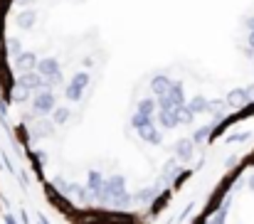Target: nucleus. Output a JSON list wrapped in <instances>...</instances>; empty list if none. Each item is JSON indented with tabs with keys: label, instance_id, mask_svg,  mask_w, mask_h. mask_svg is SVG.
<instances>
[{
	"label": "nucleus",
	"instance_id": "5",
	"mask_svg": "<svg viewBox=\"0 0 254 224\" xmlns=\"http://www.w3.org/2000/svg\"><path fill=\"white\" fill-rule=\"evenodd\" d=\"M86 84H89V74H86V72L74 74L72 84L67 86V99H69V101H79V99H82V91L86 89Z\"/></svg>",
	"mask_w": 254,
	"mask_h": 224
},
{
	"label": "nucleus",
	"instance_id": "6",
	"mask_svg": "<svg viewBox=\"0 0 254 224\" xmlns=\"http://www.w3.org/2000/svg\"><path fill=\"white\" fill-rule=\"evenodd\" d=\"M101 185H104V175H101L99 170H91V172H89V177H86V187L84 190L91 195V197H96V200H99V197H101Z\"/></svg>",
	"mask_w": 254,
	"mask_h": 224
},
{
	"label": "nucleus",
	"instance_id": "16",
	"mask_svg": "<svg viewBox=\"0 0 254 224\" xmlns=\"http://www.w3.org/2000/svg\"><path fill=\"white\" fill-rule=\"evenodd\" d=\"M35 20H37L35 10H25V12H20V15H17V25H20L22 30H30V27L35 25Z\"/></svg>",
	"mask_w": 254,
	"mask_h": 224
},
{
	"label": "nucleus",
	"instance_id": "22",
	"mask_svg": "<svg viewBox=\"0 0 254 224\" xmlns=\"http://www.w3.org/2000/svg\"><path fill=\"white\" fill-rule=\"evenodd\" d=\"M52 131H55L52 121H40L37 123V136H52Z\"/></svg>",
	"mask_w": 254,
	"mask_h": 224
},
{
	"label": "nucleus",
	"instance_id": "4",
	"mask_svg": "<svg viewBox=\"0 0 254 224\" xmlns=\"http://www.w3.org/2000/svg\"><path fill=\"white\" fill-rule=\"evenodd\" d=\"M22 89H27L30 94H37V91H42L45 89V79H42V74L40 72H22L20 74V81H17Z\"/></svg>",
	"mask_w": 254,
	"mask_h": 224
},
{
	"label": "nucleus",
	"instance_id": "2",
	"mask_svg": "<svg viewBox=\"0 0 254 224\" xmlns=\"http://www.w3.org/2000/svg\"><path fill=\"white\" fill-rule=\"evenodd\" d=\"M121 192H126V180H124L121 175H111V177L104 180V185H101V197H99V200L111 202V200H114L116 195H121Z\"/></svg>",
	"mask_w": 254,
	"mask_h": 224
},
{
	"label": "nucleus",
	"instance_id": "25",
	"mask_svg": "<svg viewBox=\"0 0 254 224\" xmlns=\"http://www.w3.org/2000/svg\"><path fill=\"white\" fill-rule=\"evenodd\" d=\"M7 50H10V52L17 57V55L22 52V47H20V40H10V42H7Z\"/></svg>",
	"mask_w": 254,
	"mask_h": 224
},
{
	"label": "nucleus",
	"instance_id": "9",
	"mask_svg": "<svg viewBox=\"0 0 254 224\" xmlns=\"http://www.w3.org/2000/svg\"><path fill=\"white\" fill-rule=\"evenodd\" d=\"M35 67H37V57L32 52H20L15 57V69L17 72H32Z\"/></svg>",
	"mask_w": 254,
	"mask_h": 224
},
{
	"label": "nucleus",
	"instance_id": "24",
	"mask_svg": "<svg viewBox=\"0 0 254 224\" xmlns=\"http://www.w3.org/2000/svg\"><path fill=\"white\" fill-rule=\"evenodd\" d=\"M247 138H250V131H242V133L227 136V143H242V141H247Z\"/></svg>",
	"mask_w": 254,
	"mask_h": 224
},
{
	"label": "nucleus",
	"instance_id": "17",
	"mask_svg": "<svg viewBox=\"0 0 254 224\" xmlns=\"http://www.w3.org/2000/svg\"><path fill=\"white\" fill-rule=\"evenodd\" d=\"M212 131H215V123H207V126L197 128V131H195V136H192V143H205V141L212 136Z\"/></svg>",
	"mask_w": 254,
	"mask_h": 224
},
{
	"label": "nucleus",
	"instance_id": "26",
	"mask_svg": "<svg viewBox=\"0 0 254 224\" xmlns=\"http://www.w3.org/2000/svg\"><path fill=\"white\" fill-rule=\"evenodd\" d=\"M245 91H247V96H250V101H254V84H252V86H250V89H245Z\"/></svg>",
	"mask_w": 254,
	"mask_h": 224
},
{
	"label": "nucleus",
	"instance_id": "8",
	"mask_svg": "<svg viewBox=\"0 0 254 224\" xmlns=\"http://www.w3.org/2000/svg\"><path fill=\"white\" fill-rule=\"evenodd\" d=\"M158 123H161V128H175V126H180L178 123V109H158Z\"/></svg>",
	"mask_w": 254,
	"mask_h": 224
},
{
	"label": "nucleus",
	"instance_id": "21",
	"mask_svg": "<svg viewBox=\"0 0 254 224\" xmlns=\"http://www.w3.org/2000/svg\"><path fill=\"white\" fill-rule=\"evenodd\" d=\"M52 111H55L52 121H55L57 126H62V123H67V121H69V109H62V106H60V109H52Z\"/></svg>",
	"mask_w": 254,
	"mask_h": 224
},
{
	"label": "nucleus",
	"instance_id": "1",
	"mask_svg": "<svg viewBox=\"0 0 254 224\" xmlns=\"http://www.w3.org/2000/svg\"><path fill=\"white\" fill-rule=\"evenodd\" d=\"M158 109H180L185 106V91H183V84L180 81H170L168 91L163 96H158Z\"/></svg>",
	"mask_w": 254,
	"mask_h": 224
},
{
	"label": "nucleus",
	"instance_id": "28",
	"mask_svg": "<svg viewBox=\"0 0 254 224\" xmlns=\"http://www.w3.org/2000/svg\"><path fill=\"white\" fill-rule=\"evenodd\" d=\"M5 224H17V222H15V217H5Z\"/></svg>",
	"mask_w": 254,
	"mask_h": 224
},
{
	"label": "nucleus",
	"instance_id": "23",
	"mask_svg": "<svg viewBox=\"0 0 254 224\" xmlns=\"http://www.w3.org/2000/svg\"><path fill=\"white\" fill-rule=\"evenodd\" d=\"M27 96H30V91H27V89H22L20 84H15V89H12V99H15V101H25Z\"/></svg>",
	"mask_w": 254,
	"mask_h": 224
},
{
	"label": "nucleus",
	"instance_id": "20",
	"mask_svg": "<svg viewBox=\"0 0 254 224\" xmlns=\"http://www.w3.org/2000/svg\"><path fill=\"white\" fill-rule=\"evenodd\" d=\"M227 212H230V202H225V205H222V207H220V210H217V212L212 215V220H210L207 224H225V217H227Z\"/></svg>",
	"mask_w": 254,
	"mask_h": 224
},
{
	"label": "nucleus",
	"instance_id": "13",
	"mask_svg": "<svg viewBox=\"0 0 254 224\" xmlns=\"http://www.w3.org/2000/svg\"><path fill=\"white\" fill-rule=\"evenodd\" d=\"M247 101H250V96H247L245 89H232V91L227 94V101H225V104H230V106H245Z\"/></svg>",
	"mask_w": 254,
	"mask_h": 224
},
{
	"label": "nucleus",
	"instance_id": "12",
	"mask_svg": "<svg viewBox=\"0 0 254 224\" xmlns=\"http://www.w3.org/2000/svg\"><path fill=\"white\" fill-rule=\"evenodd\" d=\"M156 197H158V185H153V187H143V190H138V192L133 195V200H138L141 205H151Z\"/></svg>",
	"mask_w": 254,
	"mask_h": 224
},
{
	"label": "nucleus",
	"instance_id": "11",
	"mask_svg": "<svg viewBox=\"0 0 254 224\" xmlns=\"http://www.w3.org/2000/svg\"><path fill=\"white\" fill-rule=\"evenodd\" d=\"M168 86H170L168 76L158 74V76H153V79H151V94H153V96H163V94L168 91Z\"/></svg>",
	"mask_w": 254,
	"mask_h": 224
},
{
	"label": "nucleus",
	"instance_id": "15",
	"mask_svg": "<svg viewBox=\"0 0 254 224\" xmlns=\"http://www.w3.org/2000/svg\"><path fill=\"white\" fill-rule=\"evenodd\" d=\"M156 111H158V104H156L153 99H141V101H138L136 113H143V116H156Z\"/></svg>",
	"mask_w": 254,
	"mask_h": 224
},
{
	"label": "nucleus",
	"instance_id": "31",
	"mask_svg": "<svg viewBox=\"0 0 254 224\" xmlns=\"http://www.w3.org/2000/svg\"><path fill=\"white\" fill-rule=\"evenodd\" d=\"M250 40H252V47H254V32H252V37H250Z\"/></svg>",
	"mask_w": 254,
	"mask_h": 224
},
{
	"label": "nucleus",
	"instance_id": "10",
	"mask_svg": "<svg viewBox=\"0 0 254 224\" xmlns=\"http://www.w3.org/2000/svg\"><path fill=\"white\" fill-rule=\"evenodd\" d=\"M173 153H175L180 160H190V158H192V141H190V138H180V141L173 146Z\"/></svg>",
	"mask_w": 254,
	"mask_h": 224
},
{
	"label": "nucleus",
	"instance_id": "29",
	"mask_svg": "<svg viewBox=\"0 0 254 224\" xmlns=\"http://www.w3.org/2000/svg\"><path fill=\"white\" fill-rule=\"evenodd\" d=\"M250 190H252V192H254V175H252V177H250Z\"/></svg>",
	"mask_w": 254,
	"mask_h": 224
},
{
	"label": "nucleus",
	"instance_id": "18",
	"mask_svg": "<svg viewBox=\"0 0 254 224\" xmlns=\"http://www.w3.org/2000/svg\"><path fill=\"white\" fill-rule=\"evenodd\" d=\"M131 200H133V197H131L128 192H121V195H116V197L111 200V207H114V210H128V207H131Z\"/></svg>",
	"mask_w": 254,
	"mask_h": 224
},
{
	"label": "nucleus",
	"instance_id": "7",
	"mask_svg": "<svg viewBox=\"0 0 254 224\" xmlns=\"http://www.w3.org/2000/svg\"><path fill=\"white\" fill-rule=\"evenodd\" d=\"M138 136H141L146 143H153V146H161V141H163V136H161V131L156 128L153 121L146 123V126H141V128H138Z\"/></svg>",
	"mask_w": 254,
	"mask_h": 224
},
{
	"label": "nucleus",
	"instance_id": "3",
	"mask_svg": "<svg viewBox=\"0 0 254 224\" xmlns=\"http://www.w3.org/2000/svg\"><path fill=\"white\" fill-rule=\"evenodd\" d=\"M55 109V94L50 91V89H42V91H37L35 96H32V111L37 113V116H45V113H50Z\"/></svg>",
	"mask_w": 254,
	"mask_h": 224
},
{
	"label": "nucleus",
	"instance_id": "27",
	"mask_svg": "<svg viewBox=\"0 0 254 224\" xmlns=\"http://www.w3.org/2000/svg\"><path fill=\"white\" fill-rule=\"evenodd\" d=\"M30 2H32V0H17V5H22V7H27Z\"/></svg>",
	"mask_w": 254,
	"mask_h": 224
},
{
	"label": "nucleus",
	"instance_id": "30",
	"mask_svg": "<svg viewBox=\"0 0 254 224\" xmlns=\"http://www.w3.org/2000/svg\"><path fill=\"white\" fill-rule=\"evenodd\" d=\"M250 27H252V32H254V17H250V22H247Z\"/></svg>",
	"mask_w": 254,
	"mask_h": 224
},
{
	"label": "nucleus",
	"instance_id": "19",
	"mask_svg": "<svg viewBox=\"0 0 254 224\" xmlns=\"http://www.w3.org/2000/svg\"><path fill=\"white\" fill-rule=\"evenodd\" d=\"M178 175H180V165H178L175 160H168L166 168H163V182H170V180L178 177Z\"/></svg>",
	"mask_w": 254,
	"mask_h": 224
},
{
	"label": "nucleus",
	"instance_id": "14",
	"mask_svg": "<svg viewBox=\"0 0 254 224\" xmlns=\"http://www.w3.org/2000/svg\"><path fill=\"white\" fill-rule=\"evenodd\" d=\"M207 99H202V96H197V99H192L190 104H185V109L192 113V116H197V113H207Z\"/></svg>",
	"mask_w": 254,
	"mask_h": 224
}]
</instances>
